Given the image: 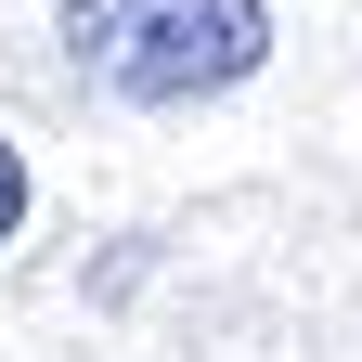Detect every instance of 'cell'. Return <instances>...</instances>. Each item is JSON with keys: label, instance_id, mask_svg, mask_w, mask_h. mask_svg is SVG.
I'll list each match as a JSON object with an SVG mask.
<instances>
[{"label": "cell", "instance_id": "6da1fadb", "mask_svg": "<svg viewBox=\"0 0 362 362\" xmlns=\"http://www.w3.org/2000/svg\"><path fill=\"white\" fill-rule=\"evenodd\" d=\"M52 39L104 104H207V90L259 78L272 0H65Z\"/></svg>", "mask_w": 362, "mask_h": 362}, {"label": "cell", "instance_id": "7a4b0ae2", "mask_svg": "<svg viewBox=\"0 0 362 362\" xmlns=\"http://www.w3.org/2000/svg\"><path fill=\"white\" fill-rule=\"evenodd\" d=\"M26 233V156H13V129H0V246Z\"/></svg>", "mask_w": 362, "mask_h": 362}]
</instances>
